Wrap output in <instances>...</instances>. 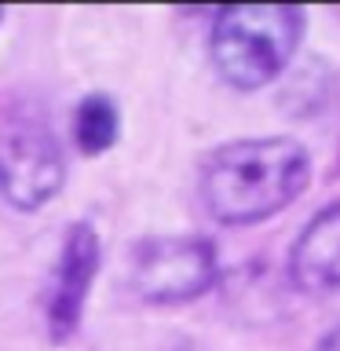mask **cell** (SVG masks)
Returning a JSON list of instances; mask_svg holds the SVG:
<instances>
[{"instance_id": "cell-1", "label": "cell", "mask_w": 340, "mask_h": 351, "mask_svg": "<svg viewBox=\"0 0 340 351\" xmlns=\"http://www.w3.org/2000/svg\"><path fill=\"white\" fill-rule=\"evenodd\" d=\"M311 183V158L289 136L234 139L216 147L202 165V202L227 227L260 223L289 208Z\"/></svg>"}, {"instance_id": "cell-2", "label": "cell", "mask_w": 340, "mask_h": 351, "mask_svg": "<svg viewBox=\"0 0 340 351\" xmlns=\"http://www.w3.org/2000/svg\"><path fill=\"white\" fill-rule=\"evenodd\" d=\"M304 37V11L293 4H234L212 22V66L238 92H256L289 66Z\"/></svg>"}, {"instance_id": "cell-3", "label": "cell", "mask_w": 340, "mask_h": 351, "mask_svg": "<svg viewBox=\"0 0 340 351\" xmlns=\"http://www.w3.org/2000/svg\"><path fill=\"white\" fill-rule=\"evenodd\" d=\"M216 282V245L197 234L143 238L128 260V285L147 304H186Z\"/></svg>"}, {"instance_id": "cell-4", "label": "cell", "mask_w": 340, "mask_h": 351, "mask_svg": "<svg viewBox=\"0 0 340 351\" xmlns=\"http://www.w3.org/2000/svg\"><path fill=\"white\" fill-rule=\"evenodd\" d=\"M66 161L55 132L33 114L0 125V191L19 213H37L62 191Z\"/></svg>"}, {"instance_id": "cell-5", "label": "cell", "mask_w": 340, "mask_h": 351, "mask_svg": "<svg viewBox=\"0 0 340 351\" xmlns=\"http://www.w3.org/2000/svg\"><path fill=\"white\" fill-rule=\"evenodd\" d=\"M99 260H103V245H99V230L92 223H73L66 230L59 260L48 278V296H44V318H48V337L55 344H66L77 326H81L88 289H92Z\"/></svg>"}, {"instance_id": "cell-6", "label": "cell", "mask_w": 340, "mask_h": 351, "mask_svg": "<svg viewBox=\"0 0 340 351\" xmlns=\"http://www.w3.org/2000/svg\"><path fill=\"white\" fill-rule=\"evenodd\" d=\"M293 282L304 293H337L340 289V205L322 208L300 230L289 256Z\"/></svg>"}, {"instance_id": "cell-7", "label": "cell", "mask_w": 340, "mask_h": 351, "mask_svg": "<svg viewBox=\"0 0 340 351\" xmlns=\"http://www.w3.org/2000/svg\"><path fill=\"white\" fill-rule=\"evenodd\" d=\"M73 139L81 154L88 158H99V154H106L110 147L117 143V106L114 99L103 95V92H92L81 99V106H77L73 114Z\"/></svg>"}, {"instance_id": "cell-8", "label": "cell", "mask_w": 340, "mask_h": 351, "mask_svg": "<svg viewBox=\"0 0 340 351\" xmlns=\"http://www.w3.org/2000/svg\"><path fill=\"white\" fill-rule=\"evenodd\" d=\"M318 351H340V326L329 329V333L322 337V344H318Z\"/></svg>"}, {"instance_id": "cell-9", "label": "cell", "mask_w": 340, "mask_h": 351, "mask_svg": "<svg viewBox=\"0 0 340 351\" xmlns=\"http://www.w3.org/2000/svg\"><path fill=\"white\" fill-rule=\"evenodd\" d=\"M0 19H4V8H0Z\"/></svg>"}]
</instances>
